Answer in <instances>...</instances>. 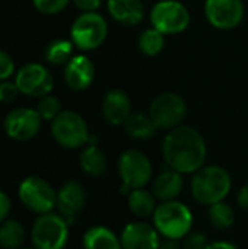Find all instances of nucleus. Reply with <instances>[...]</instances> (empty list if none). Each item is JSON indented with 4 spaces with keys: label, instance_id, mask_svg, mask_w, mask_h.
Instances as JSON below:
<instances>
[{
    "label": "nucleus",
    "instance_id": "obj_13",
    "mask_svg": "<svg viewBox=\"0 0 248 249\" xmlns=\"http://www.w3.org/2000/svg\"><path fill=\"white\" fill-rule=\"evenodd\" d=\"M205 15L212 26L232 29L244 18V3L243 0H206Z\"/></svg>",
    "mask_w": 248,
    "mask_h": 249
},
{
    "label": "nucleus",
    "instance_id": "obj_24",
    "mask_svg": "<svg viewBox=\"0 0 248 249\" xmlns=\"http://www.w3.org/2000/svg\"><path fill=\"white\" fill-rule=\"evenodd\" d=\"M25 241V229L18 220H4L0 225V247L19 249Z\"/></svg>",
    "mask_w": 248,
    "mask_h": 249
},
{
    "label": "nucleus",
    "instance_id": "obj_22",
    "mask_svg": "<svg viewBox=\"0 0 248 249\" xmlns=\"http://www.w3.org/2000/svg\"><path fill=\"white\" fill-rule=\"evenodd\" d=\"M79 165L86 175L92 178H99L105 174L108 160L104 152L96 144H88L79 156Z\"/></svg>",
    "mask_w": 248,
    "mask_h": 249
},
{
    "label": "nucleus",
    "instance_id": "obj_23",
    "mask_svg": "<svg viewBox=\"0 0 248 249\" xmlns=\"http://www.w3.org/2000/svg\"><path fill=\"white\" fill-rule=\"evenodd\" d=\"M123 125H124L126 133L136 140H148L152 136H155V133L158 130V127L153 123V120L151 118V115L143 114V112L132 114Z\"/></svg>",
    "mask_w": 248,
    "mask_h": 249
},
{
    "label": "nucleus",
    "instance_id": "obj_5",
    "mask_svg": "<svg viewBox=\"0 0 248 249\" xmlns=\"http://www.w3.org/2000/svg\"><path fill=\"white\" fill-rule=\"evenodd\" d=\"M31 239L34 249H64L69 239V223L56 213L39 214L32 225Z\"/></svg>",
    "mask_w": 248,
    "mask_h": 249
},
{
    "label": "nucleus",
    "instance_id": "obj_19",
    "mask_svg": "<svg viewBox=\"0 0 248 249\" xmlns=\"http://www.w3.org/2000/svg\"><path fill=\"white\" fill-rule=\"evenodd\" d=\"M110 15L123 25H137L143 19L145 7L140 0H108Z\"/></svg>",
    "mask_w": 248,
    "mask_h": 249
},
{
    "label": "nucleus",
    "instance_id": "obj_4",
    "mask_svg": "<svg viewBox=\"0 0 248 249\" xmlns=\"http://www.w3.org/2000/svg\"><path fill=\"white\" fill-rule=\"evenodd\" d=\"M152 163L143 152L136 149L123 152L118 159L121 194L127 196L132 190L145 188L152 179Z\"/></svg>",
    "mask_w": 248,
    "mask_h": 249
},
{
    "label": "nucleus",
    "instance_id": "obj_10",
    "mask_svg": "<svg viewBox=\"0 0 248 249\" xmlns=\"http://www.w3.org/2000/svg\"><path fill=\"white\" fill-rule=\"evenodd\" d=\"M151 22L164 35L183 32L190 23L187 7L177 0H161L151 10Z\"/></svg>",
    "mask_w": 248,
    "mask_h": 249
},
{
    "label": "nucleus",
    "instance_id": "obj_28",
    "mask_svg": "<svg viewBox=\"0 0 248 249\" xmlns=\"http://www.w3.org/2000/svg\"><path fill=\"white\" fill-rule=\"evenodd\" d=\"M37 111L42 120H54L60 112H61V104L57 98L54 96H42L38 102Z\"/></svg>",
    "mask_w": 248,
    "mask_h": 249
},
{
    "label": "nucleus",
    "instance_id": "obj_6",
    "mask_svg": "<svg viewBox=\"0 0 248 249\" xmlns=\"http://www.w3.org/2000/svg\"><path fill=\"white\" fill-rule=\"evenodd\" d=\"M51 134L54 140L66 149L86 146L91 137L85 120L73 111H61L51 121Z\"/></svg>",
    "mask_w": 248,
    "mask_h": 249
},
{
    "label": "nucleus",
    "instance_id": "obj_29",
    "mask_svg": "<svg viewBox=\"0 0 248 249\" xmlns=\"http://www.w3.org/2000/svg\"><path fill=\"white\" fill-rule=\"evenodd\" d=\"M38 12L44 15H56L61 12L70 0H32Z\"/></svg>",
    "mask_w": 248,
    "mask_h": 249
},
{
    "label": "nucleus",
    "instance_id": "obj_26",
    "mask_svg": "<svg viewBox=\"0 0 248 249\" xmlns=\"http://www.w3.org/2000/svg\"><path fill=\"white\" fill-rule=\"evenodd\" d=\"M137 45H139V50L143 54H146V55H156V54H159L162 51V48L165 45L164 34L152 26V28L143 31L140 34Z\"/></svg>",
    "mask_w": 248,
    "mask_h": 249
},
{
    "label": "nucleus",
    "instance_id": "obj_25",
    "mask_svg": "<svg viewBox=\"0 0 248 249\" xmlns=\"http://www.w3.org/2000/svg\"><path fill=\"white\" fill-rule=\"evenodd\" d=\"M209 222L219 231L229 229L235 222V213L232 206L225 201L209 206Z\"/></svg>",
    "mask_w": 248,
    "mask_h": 249
},
{
    "label": "nucleus",
    "instance_id": "obj_11",
    "mask_svg": "<svg viewBox=\"0 0 248 249\" xmlns=\"http://www.w3.org/2000/svg\"><path fill=\"white\" fill-rule=\"evenodd\" d=\"M15 83L20 93L32 98L47 96L54 86L51 73L38 63H28L16 73Z\"/></svg>",
    "mask_w": 248,
    "mask_h": 249
},
{
    "label": "nucleus",
    "instance_id": "obj_35",
    "mask_svg": "<svg viewBox=\"0 0 248 249\" xmlns=\"http://www.w3.org/2000/svg\"><path fill=\"white\" fill-rule=\"evenodd\" d=\"M237 204L240 209L248 212V184L240 188V191L237 194Z\"/></svg>",
    "mask_w": 248,
    "mask_h": 249
},
{
    "label": "nucleus",
    "instance_id": "obj_12",
    "mask_svg": "<svg viewBox=\"0 0 248 249\" xmlns=\"http://www.w3.org/2000/svg\"><path fill=\"white\" fill-rule=\"evenodd\" d=\"M41 121L42 118L37 109L15 108L4 118V131L13 140L28 142L38 134Z\"/></svg>",
    "mask_w": 248,
    "mask_h": 249
},
{
    "label": "nucleus",
    "instance_id": "obj_7",
    "mask_svg": "<svg viewBox=\"0 0 248 249\" xmlns=\"http://www.w3.org/2000/svg\"><path fill=\"white\" fill-rule=\"evenodd\" d=\"M107 34L108 25L104 16L96 12H83L76 18L70 29L72 42L83 51L98 48L105 41Z\"/></svg>",
    "mask_w": 248,
    "mask_h": 249
},
{
    "label": "nucleus",
    "instance_id": "obj_1",
    "mask_svg": "<svg viewBox=\"0 0 248 249\" xmlns=\"http://www.w3.org/2000/svg\"><path fill=\"white\" fill-rule=\"evenodd\" d=\"M162 158L170 169L183 175L199 171L208 158L203 136L193 127L178 125L168 131L162 143Z\"/></svg>",
    "mask_w": 248,
    "mask_h": 249
},
{
    "label": "nucleus",
    "instance_id": "obj_17",
    "mask_svg": "<svg viewBox=\"0 0 248 249\" xmlns=\"http://www.w3.org/2000/svg\"><path fill=\"white\" fill-rule=\"evenodd\" d=\"M102 114L104 118L113 125L124 124L132 115V104L127 93L120 89L110 90L102 101Z\"/></svg>",
    "mask_w": 248,
    "mask_h": 249
},
{
    "label": "nucleus",
    "instance_id": "obj_14",
    "mask_svg": "<svg viewBox=\"0 0 248 249\" xmlns=\"http://www.w3.org/2000/svg\"><path fill=\"white\" fill-rule=\"evenodd\" d=\"M161 238L162 236L153 225L132 222L124 226L120 235V242L123 249H156Z\"/></svg>",
    "mask_w": 248,
    "mask_h": 249
},
{
    "label": "nucleus",
    "instance_id": "obj_21",
    "mask_svg": "<svg viewBox=\"0 0 248 249\" xmlns=\"http://www.w3.org/2000/svg\"><path fill=\"white\" fill-rule=\"evenodd\" d=\"M127 206L129 210L137 219H148L153 216L158 203L152 191H148L145 188H137V190H132L127 194Z\"/></svg>",
    "mask_w": 248,
    "mask_h": 249
},
{
    "label": "nucleus",
    "instance_id": "obj_8",
    "mask_svg": "<svg viewBox=\"0 0 248 249\" xmlns=\"http://www.w3.org/2000/svg\"><path fill=\"white\" fill-rule=\"evenodd\" d=\"M148 114L158 128L170 131L181 125L187 114V105L183 96H180L178 93L164 92L152 101Z\"/></svg>",
    "mask_w": 248,
    "mask_h": 249
},
{
    "label": "nucleus",
    "instance_id": "obj_27",
    "mask_svg": "<svg viewBox=\"0 0 248 249\" xmlns=\"http://www.w3.org/2000/svg\"><path fill=\"white\" fill-rule=\"evenodd\" d=\"M73 42L67 39H56L51 44H48L45 50V58L48 63L60 66V64H67L69 60L72 58L73 53Z\"/></svg>",
    "mask_w": 248,
    "mask_h": 249
},
{
    "label": "nucleus",
    "instance_id": "obj_30",
    "mask_svg": "<svg viewBox=\"0 0 248 249\" xmlns=\"http://www.w3.org/2000/svg\"><path fill=\"white\" fill-rule=\"evenodd\" d=\"M209 241L205 233L202 232H189L181 239V249H206Z\"/></svg>",
    "mask_w": 248,
    "mask_h": 249
},
{
    "label": "nucleus",
    "instance_id": "obj_38",
    "mask_svg": "<svg viewBox=\"0 0 248 249\" xmlns=\"http://www.w3.org/2000/svg\"><path fill=\"white\" fill-rule=\"evenodd\" d=\"M23 249H29V248H23ZM32 249H34V248H32Z\"/></svg>",
    "mask_w": 248,
    "mask_h": 249
},
{
    "label": "nucleus",
    "instance_id": "obj_3",
    "mask_svg": "<svg viewBox=\"0 0 248 249\" xmlns=\"http://www.w3.org/2000/svg\"><path fill=\"white\" fill-rule=\"evenodd\" d=\"M153 226L162 238L181 241L193 228V213L181 201H161L152 216Z\"/></svg>",
    "mask_w": 248,
    "mask_h": 249
},
{
    "label": "nucleus",
    "instance_id": "obj_31",
    "mask_svg": "<svg viewBox=\"0 0 248 249\" xmlns=\"http://www.w3.org/2000/svg\"><path fill=\"white\" fill-rule=\"evenodd\" d=\"M18 93L20 92L16 83L7 82V80L0 82V104H12L18 98Z\"/></svg>",
    "mask_w": 248,
    "mask_h": 249
},
{
    "label": "nucleus",
    "instance_id": "obj_2",
    "mask_svg": "<svg viewBox=\"0 0 248 249\" xmlns=\"http://www.w3.org/2000/svg\"><path fill=\"white\" fill-rule=\"evenodd\" d=\"M232 187L229 172L218 165H203L193 174L190 190L193 198L203 206L224 201Z\"/></svg>",
    "mask_w": 248,
    "mask_h": 249
},
{
    "label": "nucleus",
    "instance_id": "obj_9",
    "mask_svg": "<svg viewBox=\"0 0 248 249\" xmlns=\"http://www.w3.org/2000/svg\"><path fill=\"white\" fill-rule=\"evenodd\" d=\"M19 200L34 213H51L57 206V193L39 177H28L19 185Z\"/></svg>",
    "mask_w": 248,
    "mask_h": 249
},
{
    "label": "nucleus",
    "instance_id": "obj_18",
    "mask_svg": "<svg viewBox=\"0 0 248 249\" xmlns=\"http://www.w3.org/2000/svg\"><path fill=\"white\" fill-rule=\"evenodd\" d=\"M184 188V178L183 174L174 169L162 171L152 184V193L159 201H171L177 200V197L183 193Z\"/></svg>",
    "mask_w": 248,
    "mask_h": 249
},
{
    "label": "nucleus",
    "instance_id": "obj_36",
    "mask_svg": "<svg viewBox=\"0 0 248 249\" xmlns=\"http://www.w3.org/2000/svg\"><path fill=\"white\" fill-rule=\"evenodd\" d=\"M156 249H181V241L170 239V238H162L159 241V245H158Z\"/></svg>",
    "mask_w": 248,
    "mask_h": 249
},
{
    "label": "nucleus",
    "instance_id": "obj_32",
    "mask_svg": "<svg viewBox=\"0 0 248 249\" xmlns=\"http://www.w3.org/2000/svg\"><path fill=\"white\" fill-rule=\"evenodd\" d=\"M15 71V63L12 60V57L0 50V80H7Z\"/></svg>",
    "mask_w": 248,
    "mask_h": 249
},
{
    "label": "nucleus",
    "instance_id": "obj_37",
    "mask_svg": "<svg viewBox=\"0 0 248 249\" xmlns=\"http://www.w3.org/2000/svg\"><path fill=\"white\" fill-rule=\"evenodd\" d=\"M206 249H238V247L228 241H215V242H209Z\"/></svg>",
    "mask_w": 248,
    "mask_h": 249
},
{
    "label": "nucleus",
    "instance_id": "obj_20",
    "mask_svg": "<svg viewBox=\"0 0 248 249\" xmlns=\"http://www.w3.org/2000/svg\"><path fill=\"white\" fill-rule=\"evenodd\" d=\"M83 249H123L120 238L107 226H92L82 236Z\"/></svg>",
    "mask_w": 248,
    "mask_h": 249
},
{
    "label": "nucleus",
    "instance_id": "obj_16",
    "mask_svg": "<svg viewBox=\"0 0 248 249\" xmlns=\"http://www.w3.org/2000/svg\"><path fill=\"white\" fill-rule=\"evenodd\" d=\"M95 77L94 63L86 55H75L69 60L64 69L66 83L75 90H85L91 86Z\"/></svg>",
    "mask_w": 248,
    "mask_h": 249
},
{
    "label": "nucleus",
    "instance_id": "obj_15",
    "mask_svg": "<svg viewBox=\"0 0 248 249\" xmlns=\"http://www.w3.org/2000/svg\"><path fill=\"white\" fill-rule=\"evenodd\" d=\"M86 191L77 181H67L57 191V209L60 216H63L67 223H70L85 207Z\"/></svg>",
    "mask_w": 248,
    "mask_h": 249
},
{
    "label": "nucleus",
    "instance_id": "obj_33",
    "mask_svg": "<svg viewBox=\"0 0 248 249\" xmlns=\"http://www.w3.org/2000/svg\"><path fill=\"white\" fill-rule=\"evenodd\" d=\"M10 209H12V204H10V198L7 197V194L4 191L0 190V223H3L9 213H10Z\"/></svg>",
    "mask_w": 248,
    "mask_h": 249
},
{
    "label": "nucleus",
    "instance_id": "obj_34",
    "mask_svg": "<svg viewBox=\"0 0 248 249\" xmlns=\"http://www.w3.org/2000/svg\"><path fill=\"white\" fill-rule=\"evenodd\" d=\"M73 3L82 12H95L101 6V0H73Z\"/></svg>",
    "mask_w": 248,
    "mask_h": 249
}]
</instances>
